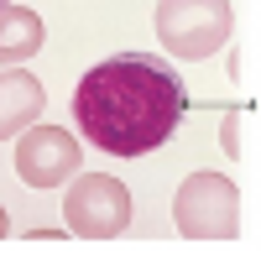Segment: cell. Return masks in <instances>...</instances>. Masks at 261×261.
<instances>
[{
	"mask_svg": "<svg viewBox=\"0 0 261 261\" xmlns=\"http://www.w3.org/2000/svg\"><path fill=\"white\" fill-rule=\"evenodd\" d=\"M183 110H188V94H183L178 68L146 47L94 63L73 89V120L84 141H94L110 157L157 151L183 125Z\"/></svg>",
	"mask_w": 261,
	"mask_h": 261,
	"instance_id": "1",
	"label": "cell"
},
{
	"mask_svg": "<svg viewBox=\"0 0 261 261\" xmlns=\"http://www.w3.org/2000/svg\"><path fill=\"white\" fill-rule=\"evenodd\" d=\"M230 27H235L230 0H157V42L172 58L204 63L230 42Z\"/></svg>",
	"mask_w": 261,
	"mask_h": 261,
	"instance_id": "2",
	"label": "cell"
},
{
	"mask_svg": "<svg viewBox=\"0 0 261 261\" xmlns=\"http://www.w3.org/2000/svg\"><path fill=\"white\" fill-rule=\"evenodd\" d=\"M172 220L188 241H230L241 230V193L225 172H188L172 193Z\"/></svg>",
	"mask_w": 261,
	"mask_h": 261,
	"instance_id": "3",
	"label": "cell"
},
{
	"mask_svg": "<svg viewBox=\"0 0 261 261\" xmlns=\"http://www.w3.org/2000/svg\"><path fill=\"white\" fill-rule=\"evenodd\" d=\"M63 220L79 241H115L130 225V188L110 172H79L63 193Z\"/></svg>",
	"mask_w": 261,
	"mask_h": 261,
	"instance_id": "4",
	"label": "cell"
},
{
	"mask_svg": "<svg viewBox=\"0 0 261 261\" xmlns=\"http://www.w3.org/2000/svg\"><path fill=\"white\" fill-rule=\"evenodd\" d=\"M79 141H73V130H63V125H27L16 136V178L27 183V188H58V183H68L73 172H79Z\"/></svg>",
	"mask_w": 261,
	"mask_h": 261,
	"instance_id": "5",
	"label": "cell"
},
{
	"mask_svg": "<svg viewBox=\"0 0 261 261\" xmlns=\"http://www.w3.org/2000/svg\"><path fill=\"white\" fill-rule=\"evenodd\" d=\"M42 110H47V89L32 73H21V68L0 73V141H11L27 125H37Z\"/></svg>",
	"mask_w": 261,
	"mask_h": 261,
	"instance_id": "6",
	"label": "cell"
},
{
	"mask_svg": "<svg viewBox=\"0 0 261 261\" xmlns=\"http://www.w3.org/2000/svg\"><path fill=\"white\" fill-rule=\"evenodd\" d=\"M42 37H47V27H42L37 11H27V6H0V63H27V58H37Z\"/></svg>",
	"mask_w": 261,
	"mask_h": 261,
	"instance_id": "7",
	"label": "cell"
},
{
	"mask_svg": "<svg viewBox=\"0 0 261 261\" xmlns=\"http://www.w3.org/2000/svg\"><path fill=\"white\" fill-rule=\"evenodd\" d=\"M241 125H246L241 110H230V115H225V151H230V157H241Z\"/></svg>",
	"mask_w": 261,
	"mask_h": 261,
	"instance_id": "8",
	"label": "cell"
},
{
	"mask_svg": "<svg viewBox=\"0 0 261 261\" xmlns=\"http://www.w3.org/2000/svg\"><path fill=\"white\" fill-rule=\"evenodd\" d=\"M11 235V214H6V204H0V241Z\"/></svg>",
	"mask_w": 261,
	"mask_h": 261,
	"instance_id": "9",
	"label": "cell"
}]
</instances>
